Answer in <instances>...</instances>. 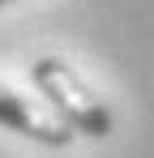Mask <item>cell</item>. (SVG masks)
<instances>
[{"label":"cell","instance_id":"cell-1","mask_svg":"<svg viewBox=\"0 0 154 158\" xmlns=\"http://www.w3.org/2000/svg\"><path fill=\"white\" fill-rule=\"evenodd\" d=\"M30 81H34V90L47 98V111L73 128V137L77 132H81V137H94V141L111 137L116 120H111L107 103L81 81V73H77L73 64H64L60 56H43V60L30 64Z\"/></svg>","mask_w":154,"mask_h":158},{"label":"cell","instance_id":"cell-2","mask_svg":"<svg viewBox=\"0 0 154 158\" xmlns=\"http://www.w3.org/2000/svg\"><path fill=\"white\" fill-rule=\"evenodd\" d=\"M0 124L22 132V137H30V141H39V145H47V150L73 145V128L64 120H56L47 111V103L26 98V94L9 90V85H0Z\"/></svg>","mask_w":154,"mask_h":158},{"label":"cell","instance_id":"cell-3","mask_svg":"<svg viewBox=\"0 0 154 158\" xmlns=\"http://www.w3.org/2000/svg\"><path fill=\"white\" fill-rule=\"evenodd\" d=\"M0 4H9V0H0Z\"/></svg>","mask_w":154,"mask_h":158}]
</instances>
